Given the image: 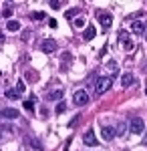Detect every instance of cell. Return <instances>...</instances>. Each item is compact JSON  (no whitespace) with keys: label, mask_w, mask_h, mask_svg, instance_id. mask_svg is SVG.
I'll return each mask as SVG.
<instances>
[{"label":"cell","mask_w":147,"mask_h":151,"mask_svg":"<svg viewBox=\"0 0 147 151\" xmlns=\"http://www.w3.org/2000/svg\"><path fill=\"white\" fill-rule=\"evenodd\" d=\"M121 45H123V50H127V52H131L135 48V42L131 38H127V32H121Z\"/></svg>","instance_id":"6"},{"label":"cell","mask_w":147,"mask_h":151,"mask_svg":"<svg viewBox=\"0 0 147 151\" xmlns=\"http://www.w3.org/2000/svg\"><path fill=\"white\" fill-rule=\"evenodd\" d=\"M30 35H32L30 30H24V32H22V40H28V38H30Z\"/></svg>","instance_id":"29"},{"label":"cell","mask_w":147,"mask_h":151,"mask_svg":"<svg viewBox=\"0 0 147 151\" xmlns=\"http://www.w3.org/2000/svg\"><path fill=\"white\" fill-rule=\"evenodd\" d=\"M24 79H26V83H34V81H36V73H32V70H28V73L24 75Z\"/></svg>","instance_id":"18"},{"label":"cell","mask_w":147,"mask_h":151,"mask_svg":"<svg viewBox=\"0 0 147 151\" xmlns=\"http://www.w3.org/2000/svg\"><path fill=\"white\" fill-rule=\"evenodd\" d=\"M61 60H63V69H65V67H68V63H71V52H65Z\"/></svg>","instance_id":"20"},{"label":"cell","mask_w":147,"mask_h":151,"mask_svg":"<svg viewBox=\"0 0 147 151\" xmlns=\"http://www.w3.org/2000/svg\"><path fill=\"white\" fill-rule=\"evenodd\" d=\"M101 137H103L105 141H113V137H117V131H115V127L105 125V127L101 129Z\"/></svg>","instance_id":"4"},{"label":"cell","mask_w":147,"mask_h":151,"mask_svg":"<svg viewBox=\"0 0 147 151\" xmlns=\"http://www.w3.org/2000/svg\"><path fill=\"white\" fill-rule=\"evenodd\" d=\"M145 95H147V89H145Z\"/></svg>","instance_id":"31"},{"label":"cell","mask_w":147,"mask_h":151,"mask_svg":"<svg viewBox=\"0 0 147 151\" xmlns=\"http://www.w3.org/2000/svg\"><path fill=\"white\" fill-rule=\"evenodd\" d=\"M141 14H143V12H139V10H137V12H133V14H131V20L135 22V20L139 18V16H141Z\"/></svg>","instance_id":"28"},{"label":"cell","mask_w":147,"mask_h":151,"mask_svg":"<svg viewBox=\"0 0 147 151\" xmlns=\"http://www.w3.org/2000/svg\"><path fill=\"white\" fill-rule=\"evenodd\" d=\"M83 141H85V145H89V147H95V145H97V137H95V131H93V129H89V131L85 133Z\"/></svg>","instance_id":"8"},{"label":"cell","mask_w":147,"mask_h":151,"mask_svg":"<svg viewBox=\"0 0 147 151\" xmlns=\"http://www.w3.org/2000/svg\"><path fill=\"white\" fill-rule=\"evenodd\" d=\"M145 40H147V36H145Z\"/></svg>","instance_id":"32"},{"label":"cell","mask_w":147,"mask_h":151,"mask_svg":"<svg viewBox=\"0 0 147 151\" xmlns=\"http://www.w3.org/2000/svg\"><path fill=\"white\" fill-rule=\"evenodd\" d=\"M145 26H143V22H139V20H135V22L131 24V30H133V35H143L145 30H143Z\"/></svg>","instance_id":"13"},{"label":"cell","mask_w":147,"mask_h":151,"mask_svg":"<svg viewBox=\"0 0 147 151\" xmlns=\"http://www.w3.org/2000/svg\"><path fill=\"white\" fill-rule=\"evenodd\" d=\"M99 22H101L103 28H109V26L113 24V14H109V12H103V14H99Z\"/></svg>","instance_id":"7"},{"label":"cell","mask_w":147,"mask_h":151,"mask_svg":"<svg viewBox=\"0 0 147 151\" xmlns=\"http://www.w3.org/2000/svg\"><path fill=\"white\" fill-rule=\"evenodd\" d=\"M131 133H135V135H139V133H143L145 131V123H143V119H139V117H135V119H131Z\"/></svg>","instance_id":"3"},{"label":"cell","mask_w":147,"mask_h":151,"mask_svg":"<svg viewBox=\"0 0 147 151\" xmlns=\"http://www.w3.org/2000/svg\"><path fill=\"white\" fill-rule=\"evenodd\" d=\"M121 85H123L125 89H127V87H133V85H135V77H133L131 73H123V75H121Z\"/></svg>","instance_id":"9"},{"label":"cell","mask_w":147,"mask_h":151,"mask_svg":"<svg viewBox=\"0 0 147 151\" xmlns=\"http://www.w3.org/2000/svg\"><path fill=\"white\" fill-rule=\"evenodd\" d=\"M143 143H145V145H147V133H145V141H143Z\"/></svg>","instance_id":"30"},{"label":"cell","mask_w":147,"mask_h":151,"mask_svg":"<svg viewBox=\"0 0 147 151\" xmlns=\"http://www.w3.org/2000/svg\"><path fill=\"white\" fill-rule=\"evenodd\" d=\"M18 97H20V93L16 89H8L6 91V99H18Z\"/></svg>","instance_id":"15"},{"label":"cell","mask_w":147,"mask_h":151,"mask_svg":"<svg viewBox=\"0 0 147 151\" xmlns=\"http://www.w3.org/2000/svg\"><path fill=\"white\" fill-rule=\"evenodd\" d=\"M50 6H53V8L57 10L58 6H61V0H50Z\"/></svg>","instance_id":"27"},{"label":"cell","mask_w":147,"mask_h":151,"mask_svg":"<svg viewBox=\"0 0 147 151\" xmlns=\"http://www.w3.org/2000/svg\"><path fill=\"white\" fill-rule=\"evenodd\" d=\"M65 109H67V103H65V101H58L57 109H55V113H57V115H61V113H65Z\"/></svg>","instance_id":"17"},{"label":"cell","mask_w":147,"mask_h":151,"mask_svg":"<svg viewBox=\"0 0 147 151\" xmlns=\"http://www.w3.org/2000/svg\"><path fill=\"white\" fill-rule=\"evenodd\" d=\"M63 97H65V93H63L61 89H57V91L46 93V101H63Z\"/></svg>","instance_id":"11"},{"label":"cell","mask_w":147,"mask_h":151,"mask_svg":"<svg viewBox=\"0 0 147 151\" xmlns=\"http://www.w3.org/2000/svg\"><path fill=\"white\" fill-rule=\"evenodd\" d=\"M111 87H113V79L111 77H99L97 85H95V91H97V95H103V93H107Z\"/></svg>","instance_id":"1"},{"label":"cell","mask_w":147,"mask_h":151,"mask_svg":"<svg viewBox=\"0 0 147 151\" xmlns=\"http://www.w3.org/2000/svg\"><path fill=\"white\" fill-rule=\"evenodd\" d=\"M75 14H79V10H77V8H71V10L65 12V16H67V18H73Z\"/></svg>","instance_id":"23"},{"label":"cell","mask_w":147,"mask_h":151,"mask_svg":"<svg viewBox=\"0 0 147 151\" xmlns=\"http://www.w3.org/2000/svg\"><path fill=\"white\" fill-rule=\"evenodd\" d=\"M115 131H117V135H125V131H127V123H117Z\"/></svg>","instance_id":"16"},{"label":"cell","mask_w":147,"mask_h":151,"mask_svg":"<svg viewBox=\"0 0 147 151\" xmlns=\"http://www.w3.org/2000/svg\"><path fill=\"white\" fill-rule=\"evenodd\" d=\"M16 91H18V93H24V81L16 83Z\"/></svg>","instance_id":"26"},{"label":"cell","mask_w":147,"mask_h":151,"mask_svg":"<svg viewBox=\"0 0 147 151\" xmlns=\"http://www.w3.org/2000/svg\"><path fill=\"white\" fill-rule=\"evenodd\" d=\"M22 107L26 109V111H30V113H32V109H34V101H24Z\"/></svg>","instance_id":"21"},{"label":"cell","mask_w":147,"mask_h":151,"mask_svg":"<svg viewBox=\"0 0 147 151\" xmlns=\"http://www.w3.org/2000/svg\"><path fill=\"white\" fill-rule=\"evenodd\" d=\"M6 30H10V32L20 30V22H18V20H8V22H6Z\"/></svg>","instance_id":"14"},{"label":"cell","mask_w":147,"mask_h":151,"mask_svg":"<svg viewBox=\"0 0 147 151\" xmlns=\"http://www.w3.org/2000/svg\"><path fill=\"white\" fill-rule=\"evenodd\" d=\"M30 147H34V149H38V151L43 149V145H40V143H38L36 139H32V141H30Z\"/></svg>","instance_id":"25"},{"label":"cell","mask_w":147,"mask_h":151,"mask_svg":"<svg viewBox=\"0 0 147 151\" xmlns=\"http://www.w3.org/2000/svg\"><path fill=\"white\" fill-rule=\"evenodd\" d=\"M73 101H75V105H79V107H85V105L89 103V93L83 91V89H79L77 93L73 95Z\"/></svg>","instance_id":"2"},{"label":"cell","mask_w":147,"mask_h":151,"mask_svg":"<svg viewBox=\"0 0 147 151\" xmlns=\"http://www.w3.org/2000/svg\"><path fill=\"white\" fill-rule=\"evenodd\" d=\"M95 35H97V28H95V26H87V28H85V32H83V38L89 42V40L95 38Z\"/></svg>","instance_id":"12"},{"label":"cell","mask_w":147,"mask_h":151,"mask_svg":"<svg viewBox=\"0 0 147 151\" xmlns=\"http://www.w3.org/2000/svg\"><path fill=\"white\" fill-rule=\"evenodd\" d=\"M2 16H4V18H10V16H12V8H10V6H6V8H4Z\"/></svg>","instance_id":"24"},{"label":"cell","mask_w":147,"mask_h":151,"mask_svg":"<svg viewBox=\"0 0 147 151\" xmlns=\"http://www.w3.org/2000/svg\"><path fill=\"white\" fill-rule=\"evenodd\" d=\"M2 119H18V109H12V107H6L2 109Z\"/></svg>","instance_id":"10"},{"label":"cell","mask_w":147,"mask_h":151,"mask_svg":"<svg viewBox=\"0 0 147 151\" xmlns=\"http://www.w3.org/2000/svg\"><path fill=\"white\" fill-rule=\"evenodd\" d=\"M40 48H43V52H55V50H57V40H53V38H45L43 45H40Z\"/></svg>","instance_id":"5"},{"label":"cell","mask_w":147,"mask_h":151,"mask_svg":"<svg viewBox=\"0 0 147 151\" xmlns=\"http://www.w3.org/2000/svg\"><path fill=\"white\" fill-rule=\"evenodd\" d=\"M85 18H83V16H79V18H75V26H77V28H83V26H85Z\"/></svg>","instance_id":"22"},{"label":"cell","mask_w":147,"mask_h":151,"mask_svg":"<svg viewBox=\"0 0 147 151\" xmlns=\"http://www.w3.org/2000/svg\"><path fill=\"white\" fill-rule=\"evenodd\" d=\"M30 18H32V20H43V18H45V12L36 10V12H32V14H30Z\"/></svg>","instance_id":"19"}]
</instances>
